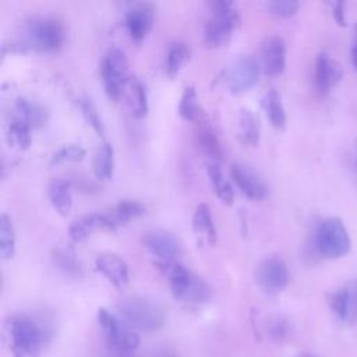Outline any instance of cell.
<instances>
[{
	"label": "cell",
	"instance_id": "9",
	"mask_svg": "<svg viewBox=\"0 0 357 357\" xmlns=\"http://www.w3.org/2000/svg\"><path fill=\"white\" fill-rule=\"evenodd\" d=\"M254 278L264 291L279 293L289 283V269L279 257H268L257 265Z\"/></svg>",
	"mask_w": 357,
	"mask_h": 357
},
{
	"label": "cell",
	"instance_id": "6",
	"mask_svg": "<svg viewBox=\"0 0 357 357\" xmlns=\"http://www.w3.org/2000/svg\"><path fill=\"white\" fill-rule=\"evenodd\" d=\"M98 322L102 328L106 344L113 354L130 356L139 346V336L121 318L106 308L98 310Z\"/></svg>",
	"mask_w": 357,
	"mask_h": 357
},
{
	"label": "cell",
	"instance_id": "1",
	"mask_svg": "<svg viewBox=\"0 0 357 357\" xmlns=\"http://www.w3.org/2000/svg\"><path fill=\"white\" fill-rule=\"evenodd\" d=\"M66 39L63 24L53 17H33L24 24L22 35L3 45V56L7 52H54Z\"/></svg>",
	"mask_w": 357,
	"mask_h": 357
},
{
	"label": "cell",
	"instance_id": "4",
	"mask_svg": "<svg viewBox=\"0 0 357 357\" xmlns=\"http://www.w3.org/2000/svg\"><path fill=\"white\" fill-rule=\"evenodd\" d=\"M117 311L120 318L132 329L152 332L160 329L165 324L163 308L146 297H124L117 303Z\"/></svg>",
	"mask_w": 357,
	"mask_h": 357
},
{
	"label": "cell",
	"instance_id": "25",
	"mask_svg": "<svg viewBox=\"0 0 357 357\" xmlns=\"http://www.w3.org/2000/svg\"><path fill=\"white\" fill-rule=\"evenodd\" d=\"M259 120L250 109H241L238 114L237 137L238 139L248 146H255L259 141Z\"/></svg>",
	"mask_w": 357,
	"mask_h": 357
},
{
	"label": "cell",
	"instance_id": "23",
	"mask_svg": "<svg viewBox=\"0 0 357 357\" xmlns=\"http://www.w3.org/2000/svg\"><path fill=\"white\" fill-rule=\"evenodd\" d=\"M47 197L53 208L61 216H67L70 213L71 205H73V197H71V185L67 180L53 178L47 185Z\"/></svg>",
	"mask_w": 357,
	"mask_h": 357
},
{
	"label": "cell",
	"instance_id": "36",
	"mask_svg": "<svg viewBox=\"0 0 357 357\" xmlns=\"http://www.w3.org/2000/svg\"><path fill=\"white\" fill-rule=\"evenodd\" d=\"M266 6L269 11L278 17H290L300 7L298 1H293V0H273V1H269Z\"/></svg>",
	"mask_w": 357,
	"mask_h": 357
},
{
	"label": "cell",
	"instance_id": "20",
	"mask_svg": "<svg viewBox=\"0 0 357 357\" xmlns=\"http://www.w3.org/2000/svg\"><path fill=\"white\" fill-rule=\"evenodd\" d=\"M123 95L126 96L127 106L130 109V113L139 119L144 117L148 113V99H146V89L144 84L135 78L131 77L124 88Z\"/></svg>",
	"mask_w": 357,
	"mask_h": 357
},
{
	"label": "cell",
	"instance_id": "18",
	"mask_svg": "<svg viewBox=\"0 0 357 357\" xmlns=\"http://www.w3.org/2000/svg\"><path fill=\"white\" fill-rule=\"evenodd\" d=\"M332 308L335 314L347 324H353L357 319V282L335 293Z\"/></svg>",
	"mask_w": 357,
	"mask_h": 357
},
{
	"label": "cell",
	"instance_id": "2",
	"mask_svg": "<svg viewBox=\"0 0 357 357\" xmlns=\"http://www.w3.org/2000/svg\"><path fill=\"white\" fill-rule=\"evenodd\" d=\"M7 333L14 357H39L52 336L43 321L28 314L11 315L7 319Z\"/></svg>",
	"mask_w": 357,
	"mask_h": 357
},
{
	"label": "cell",
	"instance_id": "38",
	"mask_svg": "<svg viewBox=\"0 0 357 357\" xmlns=\"http://www.w3.org/2000/svg\"><path fill=\"white\" fill-rule=\"evenodd\" d=\"M335 17H336V21L339 24H344V18H343V3H336L335 4Z\"/></svg>",
	"mask_w": 357,
	"mask_h": 357
},
{
	"label": "cell",
	"instance_id": "5",
	"mask_svg": "<svg viewBox=\"0 0 357 357\" xmlns=\"http://www.w3.org/2000/svg\"><path fill=\"white\" fill-rule=\"evenodd\" d=\"M211 15L204 25V40L211 47L226 46L236 28L240 25V15L233 1L218 0L208 3Z\"/></svg>",
	"mask_w": 357,
	"mask_h": 357
},
{
	"label": "cell",
	"instance_id": "13",
	"mask_svg": "<svg viewBox=\"0 0 357 357\" xmlns=\"http://www.w3.org/2000/svg\"><path fill=\"white\" fill-rule=\"evenodd\" d=\"M155 10L149 3H135L132 4L124 15L126 28L132 40L141 42L153 25Z\"/></svg>",
	"mask_w": 357,
	"mask_h": 357
},
{
	"label": "cell",
	"instance_id": "16",
	"mask_svg": "<svg viewBox=\"0 0 357 357\" xmlns=\"http://www.w3.org/2000/svg\"><path fill=\"white\" fill-rule=\"evenodd\" d=\"M145 213V206L134 199H123L107 212H103V229L116 230L117 227L127 225L130 220Z\"/></svg>",
	"mask_w": 357,
	"mask_h": 357
},
{
	"label": "cell",
	"instance_id": "39",
	"mask_svg": "<svg viewBox=\"0 0 357 357\" xmlns=\"http://www.w3.org/2000/svg\"><path fill=\"white\" fill-rule=\"evenodd\" d=\"M351 57H353V64L357 68V26L354 31V42H353V50H351Z\"/></svg>",
	"mask_w": 357,
	"mask_h": 357
},
{
	"label": "cell",
	"instance_id": "17",
	"mask_svg": "<svg viewBox=\"0 0 357 357\" xmlns=\"http://www.w3.org/2000/svg\"><path fill=\"white\" fill-rule=\"evenodd\" d=\"M342 77V66L326 53H319L315 61L314 81L319 92L329 91Z\"/></svg>",
	"mask_w": 357,
	"mask_h": 357
},
{
	"label": "cell",
	"instance_id": "10",
	"mask_svg": "<svg viewBox=\"0 0 357 357\" xmlns=\"http://www.w3.org/2000/svg\"><path fill=\"white\" fill-rule=\"evenodd\" d=\"M259 77V64L252 56H238L227 70L226 82L233 93L248 91Z\"/></svg>",
	"mask_w": 357,
	"mask_h": 357
},
{
	"label": "cell",
	"instance_id": "29",
	"mask_svg": "<svg viewBox=\"0 0 357 357\" xmlns=\"http://www.w3.org/2000/svg\"><path fill=\"white\" fill-rule=\"evenodd\" d=\"M190 57H191V50L187 43L180 40L172 42L169 45L166 61H165L166 74L170 77L176 75L183 68V66L190 60Z\"/></svg>",
	"mask_w": 357,
	"mask_h": 357
},
{
	"label": "cell",
	"instance_id": "15",
	"mask_svg": "<svg viewBox=\"0 0 357 357\" xmlns=\"http://www.w3.org/2000/svg\"><path fill=\"white\" fill-rule=\"evenodd\" d=\"M96 269L116 287L121 289L128 283V266L114 252H102L95 258Z\"/></svg>",
	"mask_w": 357,
	"mask_h": 357
},
{
	"label": "cell",
	"instance_id": "35",
	"mask_svg": "<svg viewBox=\"0 0 357 357\" xmlns=\"http://www.w3.org/2000/svg\"><path fill=\"white\" fill-rule=\"evenodd\" d=\"M79 109L82 112V116L85 117L86 123L98 132V135H105V126L103 121L93 105V102L89 98H81L79 99Z\"/></svg>",
	"mask_w": 357,
	"mask_h": 357
},
{
	"label": "cell",
	"instance_id": "37",
	"mask_svg": "<svg viewBox=\"0 0 357 357\" xmlns=\"http://www.w3.org/2000/svg\"><path fill=\"white\" fill-rule=\"evenodd\" d=\"M269 332L273 339H276V340L283 339L287 332V325L283 319H275L269 326Z\"/></svg>",
	"mask_w": 357,
	"mask_h": 357
},
{
	"label": "cell",
	"instance_id": "40",
	"mask_svg": "<svg viewBox=\"0 0 357 357\" xmlns=\"http://www.w3.org/2000/svg\"><path fill=\"white\" fill-rule=\"evenodd\" d=\"M297 357H315V356H312V354H310V353H301V354H298Z\"/></svg>",
	"mask_w": 357,
	"mask_h": 357
},
{
	"label": "cell",
	"instance_id": "33",
	"mask_svg": "<svg viewBox=\"0 0 357 357\" xmlns=\"http://www.w3.org/2000/svg\"><path fill=\"white\" fill-rule=\"evenodd\" d=\"M56 265L68 275H78L81 272V265L75 258V254L66 247H54L52 254Z\"/></svg>",
	"mask_w": 357,
	"mask_h": 357
},
{
	"label": "cell",
	"instance_id": "31",
	"mask_svg": "<svg viewBox=\"0 0 357 357\" xmlns=\"http://www.w3.org/2000/svg\"><path fill=\"white\" fill-rule=\"evenodd\" d=\"M7 139H8V144L15 149H20V151L28 149L32 142L31 126H28L21 120L14 119L7 126Z\"/></svg>",
	"mask_w": 357,
	"mask_h": 357
},
{
	"label": "cell",
	"instance_id": "11",
	"mask_svg": "<svg viewBox=\"0 0 357 357\" xmlns=\"http://www.w3.org/2000/svg\"><path fill=\"white\" fill-rule=\"evenodd\" d=\"M144 247L160 262L174 261L180 254V241L174 233L165 229H153L142 236Z\"/></svg>",
	"mask_w": 357,
	"mask_h": 357
},
{
	"label": "cell",
	"instance_id": "28",
	"mask_svg": "<svg viewBox=\"0 0 357 357\" xmlns=\"http://www.w3.org/2000/svg\"><path fill=\"white\" fill-rule=\"evenodd\" d=\"M178 114L187 121L199 123L201 120L205 119L202 107L198 103V98H197L194 85L184 86L183 92H181L180 103H178Z\"/></svg>",
	"mask_w": 357,
	"mask_h": 357
},
{
	"label": "cell",
	"instance_id": "32",
	"mask_svg": "<svg viewBox=\"0 0 357 357\" xmlns=\"http://www.w3.org/2000/svg\"><path fill=\"white\" fill-rule=\"evenodd\" d=\"M15 250V230L7 213L0 216V254L4 259L13 257Z\"/></svg>",
	"mask_w": 357,
	"mask_h": 357
},
{
	"label": "cell",
	"instance_id": "24",
	"mask_svg": "<svg viewBox=\"0 0 357 357\" xmlns=\"http://www.w3.org/2000/svg\"><path fill=\"white\" fill-rule=\"evenodd\" d=\"M205 170H206V176L209 178V183L216 194V197L227 204L231 205L233 204V198H234V191H233V185L230 184V181L223 176L222 169L219 166V163L216 162H211L206 160L205 163Z\"/></svg>",
	"mask_w": 357,
	"mask_h": 357
},
{
	"label": "cell",
	"instance_id": "30",
	"mask_svg": "<svg viewBox=\"0 0 357 357\" xmlns=\"http://www.w3.org/2000/svg\"><path fill=\"white\" fill-rule=\"evenodd\" d=\"M265 113L273 127L282 128L286 124V112L282 103V98L275 88H269L264 98Z\"/></svg>",
	"mask_w": 357,
	"mask_h": 357
},
{
	"label": "cell",
	"instance_id": "21",
	"mask_svg": "<svg viewBox=\"0 0 357 357\" xmlns=\"http://www.w3.org/2000/svg\"><path fill=\"white\" fill-rule=\"evenodd\" d=\"M15 119L26 123L31 127H38L43 124L47 119V110L25 96H18L14 102Z\"/></svg>",
	"mask_w": 357,
	"mask_h": 357
},
{
	"label": "cell",
	"instance_id": "19",
	"mask_svg": "<svg viewBox=\"0 0 357 357\" xmlns=\"http://www.w3.org/2000/svg\"><path fill=\"white\" fill-rule=\"evenodd\" d=\"M195 137H197V144L199 149L204 152L208 160L219 163L223 158V149L213 128L205 121V119L198 123Z\"/></svg>",
	"mask_w": 357,
	"mask_h": 357
},
{
	"label": "cell",
	"instance_id": "8",
	"mask_svg": "<svg viewBox=\"0 0 357 357\" xmlns=\"http://www.w3.org/2000/svg\"><path fill=\"white\" fill-rule=\"evenodd\" d=\"M315 244L319 252L329 258L343 257L350 250V238L342 223L336 218L321 222L315 234Z\"/></svg>",
	"mask_w": 357,
	"mask_h": 357
},
{
	"label": "cell",
	"instance_id": "22",
	"mask_svg": "<svg viewBox=\"0 0 357 357\" xmlns=\"http://www.w3.org/2000/svg\"><path fill=\"white\" fill-rule=\"evenodd\" d=\"M192 230L198 237H202L209 245H213L218 238L216 227L211 209L206 204L201 202L197 205L192 216Z\"/></svg>",
	"mask_w": 357,
	"mask_h": 357
},
{
	"label": "cell",
	"instance_id": "26",
	"mask_svg": "<svg viewBox=\"0 0 357 357\" xmlns=\"http://www.w3.org/2000/svg\"><path fill=\"white\" fill-rule=\"evenodd\" d=\"M96 229H103V216L100 212L84 215L74 220L68 227V234L73 241H81L86 238Z\"/></svg>",
	"mask_w": 357,
	"mask_h": 357
},
{
	"label": "cell",
	"instance_id": "14",
	"mask_svg": "<svg viewBox=\"0 0 357 357\" xmlns=\"http://www.w3.org/2000/svg\"><path fill=\"white\" fill-rule=\"evenodd\" d=\"M262 70L266 75L275 77L284 70L286 64V45L278 35L268 36L261 46Z\"/></svg>",
	"mask_w": 357,
	"mask_h": 357
},
{
	"label": "cell",
	"instance_id": "3",
	"mask_svg": "<svg viewBox=\"0 0 357 357\" xmlns=\"http://www.w3.org/2000/svg\"><path fill=\"white\" fill-rule=\"evenodd\" d=\"M158 269L166 276L170 290L176 300L185 304H204L211 297V289L202 278L187 269L184 265L169 261L155 264Z\"/></svg>",
	"mask_w": 357,
	"mask_h": 357
},
{
	"label": "cell",
	"instance_id": "34",
	"mask_svg": "<svg viewBox=\"0 0 357 357\" xmlns=\"http://www.w3.org/2000/svg\"><path fill=\"white\" fill-rule=\"evenodd\" d=\"M85 155H86V151L81 145L68 144V145L59 148L56 152L52 153V156L49 159V165L54 166V165H60L63 162H78V160H82Z\"/></svg>",
	"mask_w": 357,
	"mask_h": 357
},
{
	"label": "cell",
	"instance_id": "7",
	"mask_svg": "<svg viewBox=\"0 0 357 357\" xmlns=\"http://www.w3.org/2000/svg\"><path fill=\"white\" fill-rule=\"evenodd\" d=\"M100 77L107 96L117 102L131 78L128 75V60L120 47H110L100 63Z\"/></svg>",
	"mask_w": 357,
	"mask_h": 357
},
{
	"label": "cell",
	"instance_id": "27",
	"mask_svg": "<svg viewBox=\"0 0 357 357\" xmlns=\"http://www.w3.org/2000/svg\"><path fill=\"white\" fill-rule=\"evenodd\" d=\"M93 173L99 180H109L114 170V149L105 141L99 145L93 156Z\"/></svg>",
	"mask_w": 357,
	"mask_h": 357
},
{
	"label": "cell",
	"instance_id": "12",
	"mask_svg": "<svg viewBox=\"0 0 357 357\" xmlns=\"http://www.w3.org/2000/svg\"><path fill=\"white\" fill-rule=\"evenodd\" d=\"M230 177L237 188L250 199H264L266 195V184L262 177L251 167L243 163H233L230 167Z\"/></svg>",
	"mask_w": 357,
	"mask_h": 357
}]
</instances>
